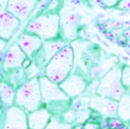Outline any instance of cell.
I'll return each mask as SVG.
<instances>
[{"instance_id":"obj_19","label":"cell","mask_w":130,"mask_h":129,"mask_svg":"<svg viewBox=\"0 0 130 129\" xmlns=\"http://www.w3.org/2000/svg\"><path fill=\"white\" fill-rule=\"evenodd\" d=\"M121 82L125 86V88L130 87V67L129 66H124L122 67V72H121Z\"/></svg>"},{"instance_id":"obj_2","label":"cell","mask_w":130,"mask_h":129,"mask_svg":"<svg viewBox=\"0 0 130 129\" xmlns=\"http://www.w3.org/2000/svg\"><path fill=\"white\" fill-rule=\"evenodd\" d=\"M39 84L43 106L53 116H61L70 109L72 100L61 90L59 85L53 83L46 76L39 77Z\"/></svg>"},{"instance_id":"obj_9","label":"cell","mask_w":130,"mask_h":129,"mask_svg":"<svg viewBox=\"0 0 130 129\" xmlns=\"http://www.w3.org/2000/svg\"><path fill=\"white\" fill-rule=\"evenodd\" d=\"M59 87L71 100H75L87 90V83L82 75L72 72L64 81L60 83Z\"/></svg>"},{"instance_id":"obj_3","label":"cell","mask_w":130,"mask_h":129,"mask_svg":"<svg viewBox=\"0 0 130 129\" xmlns=\"http://www.w3.org/2000/svg\"><path fill=\"white\" fill-rule=\"evenodd\" d=\"M38 36L43 41L60 37V18L58 13H41L31 18L24 30Z\"/></svg>"},{"instance_id":"obj_13","label":"cell","mask_w":130,"mask_h":129,"mask_svg":"<svg viewBox=\"0 0 130 129\" xmlns=\"http://www.w3.org/2000/svg\"><path fill=\"white\" fill-rule=\"evenodd\" d=\"M15 42L21 48L23 54L26 55L27 58H30L32 60L33 56L36 54L39 49L41 48L43 44V40L40 39L36 35L23 31L17 37Z\"/></svg>"},{"instance_id":"obj_11","label":"cell","mask_w":130,"mask_h":129,"mask_svg":"<svg viewBox=\"0 0 130 129\" xmlns=\"http://www.w3.org/2000/svg\"><path fill=\"white\" fill-rule=\"evenodd\" d=\"M38 2V0H8L6 9L22 23L30 18Z\"/></svg>"},{"instance_id":"obj_27","label":"cell","mask_w":130,"mask_h":129,"mask_svg":"<svg viewBox=\"0 0 130 129\" xmlns=\"http://www.w3.org/2000/svg\"><path fill=\"white\" fill-rule=\"evenodd\" d=\"M7 3H8V0H0V6L1 7H7Z\"/></svg>"},{"instance_id":"obj_17","label":"cell","mask_w":130,"mask_h":129,"mask_svg":"<svg viewBox=\"0 0 130 129\" xmlns=\"http://www.w3.org/2000/svg\"><path fill=\"white\" fill-rule=\"evenodd\" d=\"M2 77H3V79L5 81L8 82L15 88L20 86L22 83H24L27 80L26 75H25V71L22 67L18 68L16 70L11 71V72H9L7 74H4Z\"/></svg>"},{"instance_id":"obj_1","label":"cell","mask_w":130,"mask_h":129,"mask_svg":"<svg viewBox=\"0 0 130 129\" xmlns=\"http://www.w3.org/2000/svg\"><path fill=\"white\" fill-rule=\"evenodd\" d=\"M75 50L70 43L60 50L44 67L43 74L49 80L59 85L74 70Z\"/></svg>"},{"instance_id":"obj_22","label":"cell","mask_w":130,"mask_h":129,"mask_svg":"<svg viewBox=\"0 0 130 129\" xmlns=\"http://www.w3.org/2000/svg\"><path fill=\"white\" fill-rule=\"evenodd\" d=\"M99 128H100L99 122H96V121L87 120L85 123H83V129H99Z\"/></svg>"},{"instance_id":"obj_12","label":"cell","mask_w":130,"mask_h":129,"mask_svg":"<svg viewBox=\"0 0 130 129\" xmlns=\"http://www.w3.org/2000/svg\"><path fill=\"white\" fill-rule=\"evenodd\" d=\"M3 129H28L27 114L16 105L5 111Z\"/></svg>"},{"instance_id":"obj_21","label":"cell","mask_w":130,"mask_h":129,"mask_svg":"<svg viewBox=\"0 0 130 129\" xmlns=\"http://www.w3.org/2000/svg\"><path fill=\"white\" fill-rule=\"evenodd\" d=\"M116 7L122 11H130V0H119Z\"/></svg>"},{"instance_id":"obj_24","label":"cell","mask_w":130,"mask_h":129,"mask_svg":"<svg viewBox=\"0 0 130 129\" xmlns=\"http://www.w3.org/2000/svg\"><path fill=\"white\" fill-rule=\"evenodd\" d=\"M5 111L3 108L0 106V129H3L4 125V119H5Z\"/></svg>"},{"instance_id":"obj_30","label":"cell","mask_w":130,"mask_h":129,"mask_svg":"<svg viewBox=\"0 0 130 129\" xmlns=\"http://www.w3.org/2000/svg\"><path fill=\"white\" fill-rule=\"evenodd\" d=\"M3 79V77H2V74H1V72H0V81Z\"/></svg>"},{"instance_id":"obj_5","label":"cell","mask_w":130,"mask_h":129,"mask_svg":"<svg viewBox=\"0 0 130 129\" xmlns=\"http://www.w3.org/2000/svg\"><path fill=\"white\" fill-rule=\"evenodd\" d=\"M122 67L115 65L105 75L100 78L95 88V94L119 101L126 91L121 82Z\"/></svg>"},{"instance_id":"obj_29","label":"cell","mask_w":130,"mask_h":129,"mask_svg":"<svg viewBox=\"0 0 130 129\" xmlns=\"http://www.w3.org/2000/svg\"><path fill=\"white\" fill-rule=\"evenodd\" d=\"M117 129H128V125L126 123H123L122 125H120L119 127H118Z\"/></svg>"},{"instance_id":"obj_32","label":"cell","mask_w":130,"mask_h":129,"mask_svg":"<svg viewBox=\"0 0 130 129\" xmlns=\"http://www.w3.org/2000/svg\"><path fill=\"white\" fill-rule=\"evenodd\" d=\"M38 1H40V0H38Z\"/></svg>"},{"instance_id":"obj_20","label":"cell","mask_w":130,"mask_h":129,"mask_svg":"<svg viewBox=\"0 0 130 129\" xmlns=\"http://www.w3.org/2000/svg\"><path fill=\"white\" fill-rule=\"evenodd\" d=\"M123 123H124V122L122 121V119H120L119 117L108 118L109 129H117L118 127H119L120 125H122Z\"/></svg>"},{"instance_id":"obj_15","label":"cell","mask_w":130,"mask_h":129,"mask_svg":"<svg viewBox=\"0 0 130 129\" xmlns=\"http://www.w3.org/2000/svg\"><path fill=\"white\" fill-rule=\"evenodd\" d=\"M16 88L7 81L2 79L0 81V103L4 110L15 105Z\"/></svg>"},{"instance_id":"obj_28","label":"cell","mask_w":130,"mask_h":129,"mask_svg":"<svg viewBox=\"0 0 130 129\" xmlns=\"http://www.w3.org/2000/svg\"><path fill=\"white\" fill-rule=\"evenodd\" d=\"M71 129H83V124H76V125H73Z\"/></svg>"},{"instance_id":"obj_26","label":"cell","mask_w":130,"mask_h":129,"mask_svg":"<svg viewBox=\"0 0 130 129\" xmlns=\"http://www.w3.org/2000/svg\"><path fill=\"white\" fill-rule=\"evenodd\" d=\"M8 44H9V42H7L5 40H2V39L0 38V54H2V53L4 52V50H5L6 47L8 46Z\"/></svg>"},{"instance_id":"obj_25","label":"cell","mask_w":130,"mask_h":129,"mask_svg":"<svg viewBox=\"0 0 130 129\" xmlns=\"http://www.w3.org/2000/svg\"><path fill=\"white\" fill-rule=\"evenodd\" d=\"M99 125H100V128L101 129H109L108 125V118H102L99 121Z\"/></svg>"},{"instance_id":"obj_16","label":"cell","mask_w":130,"mask_h":129,"mask_svg":"<svg viewBox=\"0 0 130 129\" xmlns=\"http://www.w3.org/2000/svg\"><path fill=\"white\" fill-rule=\"evenodd\" d=\"M118 116L124 123H130V87L126 89L123 96L119 101Z\"/></svg>"},{"instance_id":"obj_8","label":"cell","mask_w":130,"mask_h":129,"mask_svg":"<svg viewBox=\"0 0 130 129\" xmlns=\"http://www.w3.org/2000/svg\"><path fill=\"white\" fill-rule=\"evenodd\" d=\"M88 107L94 113L98 114L101 118H110L119 117L118 116L119 101L100 96L95 93L88 101Z\"/></svg>"},{"instance_id":"obj_14","label":"cell","mask_w":130,"mask_h":129,"mask_svg":"<svg viewBox=\"0 0 130 129\" xmlns=\"http://www.w3.org/2000/svg\"><path fill=\"white\" fill-rule=\"evenodd\" d=\"M53 117L46 108L42 106L37 110L27 114L28 129H45Z\"/></svg>"},{"instance_id":"obj_23","label":"cell","mask_w":130,"mask_h":129,"mask_svg":"<svg viewBox=\"0 0 130 129\" xmlns=\"http://www.w3.org/2000/svg\"><path fill=\"white\" fill-rule=\"evenodd\" d=\"M103 5H105L106 7H115L119 3V0H101Z\"/></svg>"},{"instance_id":"obj_4","label":"cell","mask_w":130,"mask_h":129,"mask_svg":"<svg viewBox=\"0 0 130 129\" xmlns=\"http://www.w3.org/2000/svg\"><path fill=\"white\" fill-rule=\"evenodd\" d=\"M15 105L22 109L26 114L43 106L39 78L28 79L17 87Z\"/></svg>"},{"instance_id":"obj_31","label":"cell","mask_w":130,"mask_h":129,"mask_svg":"<svg viewBox=\"0 0 130 129\" xmlns=\"http://www.w3.org/2000/svg\"><path fill=\"white\" fill-rule=\"evenodd\" d=\"M127 125H128V129H130V123H129V124H127Z\"/></svg>"},{"instance_id":"obj_18","label":"cell","mask_w":130,"mask_h":129,"mask_svg":"<svg viewBox=\"0 0 130 129\" xmlns=\"http://www.w3.org/2000/svg\"><path fill=\"white\" fill-rule=\"evenodd\" d=\"M73 125L64 121L60 116H53L45 129H71Z\"/></svg>"},{"instance_id":"obj_10","label":"cell","mask_w":130,"mask_h":129,"mask_svg":"<svg viewBox=\"0 0 130 129\" xmlns=\"http://www.w3.org/2000/svg\"><path fill=\"white\" fill-rule=\"evenodd\" d=\"M21 22L6 8L0 6V38L10 42L18 32Z\"/></svg>"},{"instance_id":"obj_7","label":"cell","mask_w":130,"mask_h":129,"mask_svg":"<svg viewBox=\"0 0 130 129\" xmlns=\"http://www.w3.org/2000/svg\"><path fill=\"white\" fill-rule=\"evenodd\" d=\"M67 44H69V42H67L62 37L43 41L41 48L39 49L36 54L33 56L32 61L41 69H44V67L47 65L50 60Z\"/></svg>"},{"instance_id":"obj_6","label":"cell","mask_w":130,"mask_h":129,"mask_svg":"<svg viewBox=\"0 0 130 129\" xmlns=\"http://www.w3.org/2000/svg\"><path fill=\"white\" fill-rule=\"evenodd\" d=\"M26 58V55L23 54L15 41L8 45L3 52L2 61L0 64V72L2 76L18 68H21L23 61Z\"/></svg>"}]
</instances>
